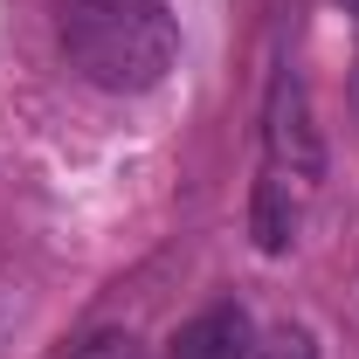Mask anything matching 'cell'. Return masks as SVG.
<instances>
[{"mask_svg": "<svg viewBox=\"0 0 359 359\" xmlns=\"http://www.w3.org/2000/svg\"><path fill=\"white\" fill-rule=\"evenodd\" d=\"M55 28H62L69 69L97 90H118V97L166 83L180 55V28L166 0H62Z\"/></svg>", "mask_w": 359, "mask_h": 359, "instance_id": "1", "label": "cell"}, {"mask_svg": "<svg viewBox=\"0 0 359 359\" xmlns=\"http://www.w3.org/2000/svg\"><path fill=\"white\" fill-rule=\"evenodd\" d=\"M263 145H269V159H276L283 173H297V180H318V173H325V138H318V125H311V97H304V83H297L290 69L269 83Z\"/></svg>", "mask_w": 359, "mask_h": 359, "instance_id": "2", "label": "cell"}, {"mask_svg": "<svg viewBox=\"0 0 359 359\" xmlns=\"http://www.w3.org/2000/svg\"><path fill=\"white\" fill-rule=\"evenodd\" d=\"M166 359H256V325L242 304H208L173 332Z\"/></svg>", "mask_w": 359, "mask_h": 359, "instance_id": "3", "label": "cell"}, {"mask_svg": "<svg viewBox=\"0 0 359 359\" xmlns=\"http://www.w3.org/2000/svg\"><path fill=\"white\" fill-rule=\"evenodd\" d=\"M249 235H256L263 256H283V249L297 242V194H290L283 173L256 180V194H249Z\"/></svg>", "mask_w": 359, "mask_h": 359, "instance_id": "4", "label": "cell"}, {"mask_svg": "<svg viewBox=\"0 0 359 359\" xmlns=\"http://www.w3.org/2000/svg\"><path fill=\"white\" fill-rule=\"evenodd\" d=\"M256 359H318V339L304 332V325H283L269 346H256Z\"/></svg>", "mask_w": 359, "mask_h": 359, "instance_id": "5", "label": "cell"}, {"mask_svg": "<svg viewBox=\"0 0 359 359\" xmlns=\"http://www.w3.org/2000/svg\"><path fill=\"white\" fill-rule=\"evenodd\" d=\"M83 359H132V339H97Z\"/></svg>", "mask_w": 359, "mask_h": 359, "instance_id": "6", "label": "cell"}, {"mask_svg": "<svg viewBox=\"0 0 359 359\" xmlns=\"http://www.w3.org/2000/svg\"><path fill=\"white\" fill-rule=\"evenodd\" d=\"M346 7H359V0H346Z\"/></svg>", "mask_w": 359, "mask_h": 359, "instance_id": "7", "label": "cell"}]
</instances>
